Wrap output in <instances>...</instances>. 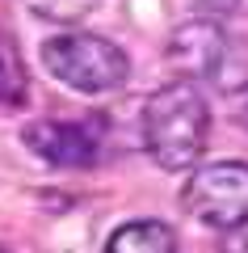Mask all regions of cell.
Listing matches in <instances>:
<instances>
[{"mask_svg": "<svg viewBox=\"0 0 248 253\" xmlns=\"http://www.w3.org/2000/svg\"><path fill=\"white\" fill-rule=\"evenodd\" d=\"M0 253H9V249H4V245H0Z\"/></svg>", "mask_w": 248, "mask_h": 253, "instance_id": "7c38bea8", "label": "cell"}, {"mask_svg": "<svg viewBox=\"0 0 248 253\" xmlns=\"http://www.w3.org/2000/svg\"><path fill=\"white\" fill-rule=\"evenodd\" d=\"M219 253H248V219L223 232V245H219Z\"/></svg>", "mask_w": 248, "mask_h": 253, "instance_id": "30bf717a", "label": "cell"}, {"mask_svg": "<svg viewBox=\"0 0 248 253\" xmlns=\"http://www.w3.org/2000/svg\"><path fill=\"white\" fill-rule=\"evenodd\" d=\"M181 211L194 224L227 232L248 219V165L244 161H211L194 165L181 186Z\"/></svg>", "mask_w": 248, "mask_h": 253, "instance_id": "3957f363", "label": "cell"}, {"mask_svg": "<svg viewBox=\"0 0 248 253\" xmlns=\"http://www.w3.org/2000/svg\"><path fill=\"white\" fill-rule=\"evenodd\" d=\"M139 135L147 156L164 173H185L202 161L211 139V106L194 81H173L156 89L143 106Z\"/></svg>", "mask_w": 248, "mask_h": 253, "instance_id": "6da1fadb", "label": "cell"}, {"mask_svg": "<svg viewBox=\"0 0 248 253\" xmlns=\"http://www.w3.org/2000/svg\"><path fill=\"white\" fill-rule=\"evenodd\" d=\"M231 46V34L223 30L219 17H194L185 26L173 30L169 38V63L177 68L185 81H214L223 68V55Z\"/></svg>", "mask_w": 248, "mask_h": 253, "instance_id": "5b68a950", "label": "cell"}, {"mask_svg": "<svg viewBox=\"0 0 248 253\" xmlns=\"http://www.w3.org/2000/svg\"><path fill=\"white\" fill-rule=\"evenodd\" d=\"M26 148L55 169H89L101 156L106 118H80V123H26Z\"/></svg>", "mask_w": 248, "mask_h": 253, "instance_id": "277c9868", "label": "cell"}, {"mask_svg": "<svg viewBox=\"0 0 248 253\" xmlns=\"http://www.w3.org/2000/svg\"><path fill=\"white\" fill-rule=\"evenodd\" d=\"M240 126H248V110H240Z\"/></svg>", "mask_w": 248, "mask_h": 253, "instance_id": "8fae6325", "label": "cell"}, {"mask_svg": "<svg viewBox=\"0 0 248 253\" xmlns=\"http://www.w3.org/2000/svg\"><path fill=\"white\" fill-rule=\"evenodd\" d=\"M26 4L34 17L55 21V26H76V21H84L97 9V0H26Z\"/></svg>", "mask_w": 248, "mask_h": 253, "instance_id": "ba28073f", "label": "cell"}, {"mask_svg": "<svg viewBox=\"0 0 248 253\" xmlns=\"http://www.w3.org/2000/svg\"><path fill=\"white\" fill-rule=\"evenodd\" d=\"M42 63L59 84H68L76 93H89V97L118 93L131 81V59H126L122 46L101 34H84V30H68V34L46 38Z\"/></svg>", "mask_w": 248, "mask_h": 253, "instance_id": "7a4b0ae2", "label": "cell"}, {"mask_svg": "<svg viewBox=\"0 0 248 253\" xmlns=\"http://www.w3.org/2000/svg\"><path fill=\"white\" fill-rule=\"evenodd\" d=\"M30 101V72L21 63V51L9 30H0V106L21 110Z\"/></svg>", "mask_w": 248, "mask_h": 253, "instance_id": "52a82bcc", "label": "cell"}, {"mask_svg": "<svg viewBox=\"0 0 248 253\" xmlns=\"http://www.w3.org/2000/svg\"><path fill=\"white\" fill-rule=\"evenodd\" d=\"M198 4H202V13H211V17H219V21L248 17V0H198Z\"/></svg>", "mask_w": 248, "mask_h": 253, "instance_id": "9c48e42d", "label": "cell"}, {"mask_svg": "<svg viewBox=\"0 0 248 253\" xmlns=\"http://www.w3.org/2000/svg\"><path fill=\"white\" fill-rule=\"evenodd\" d=\"M106 253H177V232L164 219H131L106 241Z\"/></svg>", "mask_w": 248, "mask_h": 253, "instance_id": "8992f818", "label": "cell"}]
</instances>
